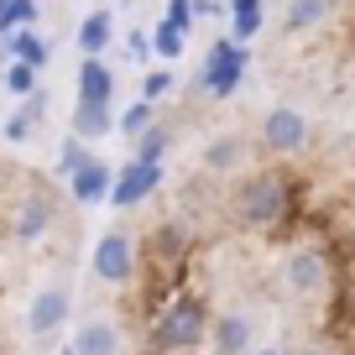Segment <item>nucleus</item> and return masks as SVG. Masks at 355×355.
Returning a JSON list of instances; mask_svg holds the SVG:
<instances>
[{
  "label": "nucleus",
  "mask_w": 355,
  "mask_h": 355,
  "mask_svg": "<svg viewBox=\"0 0 355 355\" xmlns=\"http://www.w3.org/2000/svg\"><path fill=\"white\" fill-rule=\"evenodd\" d=\"M63 324H68V288L63 282H47L32 298V309H26V329H32V340H53Z\"/></svg>",
  "instance_id": "0eeeda50"
},
{
  "label": "nucleus",
  "mask_w": 355,
  "mask_h": 355,
  "mask_svg": "<svg viewBox=\"0 0 355 355\" xmlns=\"http://www.w3.org/2000/svg\"><path fill=\"white\" fill-rule=\"evenodd\" d=\"M235 84H245V47L241 42H214L204 68H199V89H209L214 100H225V94H235Z\"/></svg>",
  "instance_id": "20e7f679"
},
{
  "label": "nucleus",
  "mask_w": 355,
  "mask_h": 355,
  "mask_svg": "<svg viewBox=\"0 0 355 355\" xmlns=\"http://www.w3.org/2000/svg\"><path fill=\"white\" fill-rule=\"evenodd\" d=\"M68 189H73V199H78V204H100V199H110V193H115V173H110V162L89 157V162L78 167L73 178H68Z\"/></svg>",
  "instance_id": "1a4fd4ad"
},
{
  "label": "nucleus",
  "mask_w": 355,
  "mask_h": 355,
  "mask_svg": "<svg viewBox=\"0 0 355 355\" xmlns=\"http://www.w3.org/2000/svg\"><path fill=\"white\" fill-rule=\"evenodd\" d=\"M84 162H89V146L78 141V136H68V141H63V152H58V173H68V178H73Z\"/></svg>",
  "instance_id": "b1692460"
},
{
  "label": "nucleus",
  "mask_w": 355,
  "mask_h": 355,
  "mask_svg": "<svg viewBox=\"0 0 355 355\" xmlns=\"http://www.w3.org/2000/svg\"><path fill=\"white\" fill-rule=\"evenodd\" d=\"M37 16V0H16V26H32Z\"/></svg>",
  "instance_id": "c85d7f7f"
},
{
  "label": "nucleus",
  "mask_w": 355,
  "mask_h": 355,
  "mask_svg": "<svg viewBox=\"0 0 355 355\" xmlns=\"http://www.w3.org/2000/svg\"><path fill=\"white\" fill-rule=\"evenodd\" d=\"M288 204H293L288 178H282L277 167H261V173H251L241 189H235V220H241L245 230H277V225L288 220Z\"/></svg>",
  "instance_id": "f257e3e1"
},
{
  "label": "nucleus",
  "mask_w": 355,
  "mask_h": 355,
  "mask_svg": "<svg viewBox=\"0 0 355 355\" xmlns=\"http://www.w3.org/2000/svg\"><path fill=\"white\" fill-rule=\"evenodd\" d=\"M329 256L313 251V245H303V251H288V261H282V288L293 293L298 303H313L329 293Z\"/></svg>",
  "instance_id": "7ed1b4c3"
},
{
  "label": "nucleus",
  "mask_w": 355,
  "mask_h": 355,
  "mask_svg": "<svg viewBox=\"0 0 355 355\" xmlns=\"http://www.w3.org/2000/svg\"><path fill=\"white\" fill-rule=\"evenodd\" d=\"M16 32V0H0V37Z\"/></svg>",
  "instance_id": "cd10ccee"
},
{
  "label": "nucleus",
  "mask_w": 355,
  "mask_h": 355,
  "mask_svg": "<svg viewBox=\"0 0 355 355\" xmlns=\"http://www.w3.org/2000/svg\"><path fill=\"white\" fill-rule=\"evenodd\" d=\"M47 225H53V199H47V193H32V199L21 204V214H16V241H37Z\"/></svg>",
  "instance_id": "4468645a"
},
{
  "label": "nucleus",
  "mask_w": 355,
  "mask_h": 355,
  "mask_svg": "<svg viewBox=\"0 0 355 355\" xmlns=\"http://www.w3.org/2000/svg\"><path fill=\"white\" fill-rule=\"evenodd\" d=\"M298 355H334L329 345H309V350H298Z\"/></svg>",
  "instance_id": "7c9ffc66"
},
{
  "label": "nucleus",
  "mask_w": 355,
  "mask_h": 355,
  "mask_svg": "<svg viewBox=\"0 0 355 355\" xmlns=\"http://www.w3.org/2000/svg\"><path fill=\"white\" fill-rule=\"evenodd\" d=\"M115 115H110V105H73V136L78 141H100V136H110L115 131Z\"/></svg>",
  "instance_id": "ddd939ff"
},
{
  "label": "nucleus",
  "mask_w": 355,
  "mask_h": 355,
  "mask_svg": "<svg viewBox=\"0 0 355 355\" xmlns=\"http://www.w3.org/2000/svg\"><path fill=\"white\" fill-rule=\"evenodd\" d=\"M6 89H11V94H21V100H32V94H37V68L11 63V73H6Z\"/></svg>",
  "instance_id": "393cba45"
},
{
  "label": "nucleus",
  "mask_w": 355,
  "mask_h": 355,
  "mask_svg": "<svg viewBox=\"0 0 355 355\" xmlns=\"http://www.w3.org/2000/svg\"><path fill=\"white\" fill-rule=\"evenodd\" d=\"M303 141H309V121H303L298 110H288V105L266 110V121H261V146L266 152L293 157V152H303Z\"/></svg>",
  "instance_id": "423d86ee"
},
{
  "label": "nucleus",
  "mask_w": 355,
  "mask_h": 355,
  "mask_svg": "<svg viewBox=\"0 0 355 355\" xmlns=\"http://www.w3.org/2000/svg\"><path fill=\"white\" fill-rule=\"evenodd\" d=\"M110 94H115V73L100 58H84V68H78V105H110Z\"/></svg>",
  "instance_id": "9b49d317"
},
{
  "label": "nucleus",
  "mask_w": 355,
  "mask_h": 355,
  "mask_svg": "<svg viewBox=\"0 0 355 355\" xmlns=\"http://www.w3.org/2000/svg\"><path fill=\"white\" fill-rule=\"evenodd\" d=\"M110 37H115L110 11H94V16H84V21H78V47H84V58H100L105 47H110Z\"/></svg>",
  "instance_id": "dca6fc26"
},
{
  "label": "nucleus",
  "mask_w": 355,
  "mask_h": 355,
  "mask_svg": "<svg viewBox=\"0 0 355 355\" xmlns=\"http://www.w3.org/2000/svg\"><path fill=\"white\" fill-rule=\"evenodd\" d=\"M162 157H167V131H162V125H152V131L136 141V162H162Z\"/></svg>",
  "instance_id": "5701e85b"
},
{
  "label": "nucleus",
  "mask_w": 355,
  "mask_h": 355,
  "mask_svg": "<svg viewBox=\"0 0 355 355\" xmlns=\"http://www.w3.org/2000/svg\"><path fill=\"white\" fill-rule=\"evenodd\" d=\"M261 6L266 0H230V42H251L261 32Z\"/></svg>",
  "instance_id": "f3484780"
},
{
  "label": "nucleus",
  "mask_w": 355,
  "mask_h": 355,
  "mask_svg": "<svg viewBox=\"0 0 355 355\" xmlns=\"http://www.w3.org/2000/svg\"><path fill=\"white\" fill-rule=\"evenodd\" d=\"M214 355H251V319L245 313H214V329H209Z\"/></svg>",
  "instance_id": "9d476101"
},
{
  "label": "nucleus",
  "mask_w": 355,
  "mask_h": 355,
  "mask_svg": "<svg viewBox=\"0 0 355 355\" xmlns=\"http://www.w3.org/2000/svg\"><path fill=\"white\" fill-rule=\"evenodd\" d=\"M94 277L100 282H131L136 277V241L125 230H110V235H100V245H94Z\"/></svg>",
  "instance_id": "39448f33"
},
{
  "label": "nucleus",
  "mask_w": 355,
  "mask_h": 355,
  "mask_svg": "<svg viewBox=\"0 0 355 355\" xmlns=\"http://www.w3.org/2000/svg\"><path fill=\"white\" fill-rule=\"evenodd\" d=\"M204 167L209 173H235V167H245V141L241 136H220V141H209L204 146Z\"/></svg>",
  "instance_id": "2eb2a0df"
},
{
  "label": "nucleus",
  "mask_w": 355,
  "mask_h": 355,
  "mask_svg": "<svg viewBox=\"0 0 355 355\" xmlns=\"http://www.w3.org/2000/svg\"><path fill=\"white\" fill-rule=\"evenodd\" d=\"M183 37H189V32H178L173 21H157V32H152V53H162L167 63H173V58L183 53Z\"/></svg>",
  "instance_id": "4be33fe9"
},
{
  "label": "nucleus",
  "mask_w": 355,
  "mask_h": 355,
  "mask_svg": "<svg viewBox=\"0 0 355 355\" xmlns=\"http://www.w3.org/2000/svg\"><path fill=\"white\" fill-rule=\"evenodd\" d=\"M73 350L78 355H115L121 350V334H115L110 319H84L78 334H73Z\"/></svg>",
  "instance_id": "f8f14e48"
},
{
  "label": "nucleus",
  "mask_w": 355,
  "mask_h": 355,
  "mask_svg": "<svg viewBox=\"0 0 355 355\" xmlns=\"http://www.w3.org/2000/svg\"><path fill=\"white\" fill-rule=\"evenodd\" d=\"M157 183H162V162H136V157H131V162L121 167V178H115L110 199L121 204V209H136L141 199H152V193H157Z\"/></svg>",
  "instance_id": "6e6552de"
},
{
  "label": "nucleus",
  "mask_w": 355,
  "mask_h": 355,
  "mask_svg": "<svg viewBox=\"0 0 355 355\" xmlns=\"http://www.w3.org/2000/svg\"><path fill=\"white\" fill-rule=\"evenodd\" d=\"M173 84H178V78L167 73V68H152V73L141 78V100H152V105H157V100H162V94H167Z\"/></svg>",
  "instance_id": "a878e982"
},
{
  "label": "nucleus",
  "mask_w": 355,
  "mask_h": 355,
  "mask_svg": "<svg viewBox=\"0 0 355 355\" xmlns=\"http://www.w3.org/2000/svg\"><path fill=\"white\" fill-rule=\"evenodd\" d=\"M251 355H277V350H251Z\"/></svg>",
  "instance_id": "2f4dec72"
},
{
  "label": "nucleus",
  "mask_w": 355,
  "mask_h": 355,
  "mask_svg": "<svg viewBox=\"0 0 355 355\" xmlns=\"http://www.w3.org/2000/svg\"><path fill=\"white\" fill-rule=\"evenodd\" d=\"M162 21H173L178 32H189V21H193V0H167V16Z\"/></svg>",
  "instance_id": "bb28decb"
},
{
  "label": "nucleus",
  "mask_w": 355,
  "mask_h": 355,
  "mask_svg": "<svg viewBox=\"0 0 355 355\" xmlns=\"http://www.w3.org/2000/svg\"><path fill=\"white\" fill-rule=\"evenodd\" d=\"M329 16V0H288V11H282V32H309Z\"/></svg>",
  "instance_id": "a211bd4d"
},
{
  "label": "nucleus",
  "mask_w": 355,
  "mask_h": 355,
  "mask_svg": "<svg viewBox=\"0 0 355 355\" xmlns=\"http://www.w3.org/2000/svg\"><path fill=\"white\" fill-rule=\"evenodd\" d=\"M63 355H78V350H73V345H68V350H63Z\"/></svg>",
  "instance_id": "473e14b6"
},
{
  "label": "nucleus",
  "mask_w": 355,
  "mask_h": 355,
  "mask_svg": "<svg viewBox=\"0 0 355 355\" xmlns=\"http://www.w3.org/2000/svg\"><path fill=\"white\" fill-rule=\"evenodd\" d=\"M131 53H136V58H146V53H152V37H141V32H131Z\"/></svg>",
  "instance_id": "c756f323"
},
{
  "label": "nucleus",
  "mask_w": 355,
  "mask_h": 355,
  "mask_svg": "<svg viewBox=\"0 0 355 355\" xmlns=\"http://www.w3.org/2000/svg\"><path fill=\"white\" fill-rule=\"evenodd\" d=\"M121 136H131V141H141L146 131H152V100H136L131 110L121 115V125H115Z\"/></svg>",
  "instance_id": "412c9836"
},
{
  "label": "nucleus",
  "mask_w": 355,
  "mask_h": 355,
  "mask_svg": "<svg viewBox=\"0 0 355 355\" xmlns=\"http://www.w3.org/2000/svg\"><path fill=\"white\" fill-rule=\"evenodd\" d=\"M42 115H47V100H42V94H32V100H26L21 110L6 121V141H26V136L37 131V121H42Z\"/></svg>",
  "instance_id": "aec40b11"
},
{
  "label": "nucleus",
  "mask_w": 355,
  "mask_h": 355,
  "mask_svg": "<svg viewBox=\"0 0 355 355\" xmlns=\"http://www.w3.org/2000/svg\"><path fill=\"white\" fill-rule=\"evenodd\" d=\"M6 47H11V58H16V63H26V68H42L47 63V42L32 32V26H16V32L6 37Z\"/></svg>",
  "instance_id": "6ab92c4d"
},
{
  "label": "nucleus",
  "mask_w": 355,
  "mask_h": 355,
  "mask_svg": "<svg viewBox=\"0 0 355 355\" xmlns=\"http://www.w3.org/2000/svg\"><path fill=\"white\" fill-rule=\"evenodd\" d=\"M209 329H214V313L204 298H173L162 309V319H157L152 340H157V350H199L209 340Z\"/></svg>",
  "instance_id": "f03ea898"
},
{
  "label": "nucleus",
  "mask_w": 355,
  "mask_h": 355,
  "mask_svg": "<svg viewBox=\"0 0 355 355\" xmlns=\"http://www.w3.org/2000/svg\"><path fill=\"white\" fill-rule=\"evenodd\" d=\"M329 6H340V0H329Z\"/></svg>",
  "instance_id": "72a5a7b5"
}]
</instances>
